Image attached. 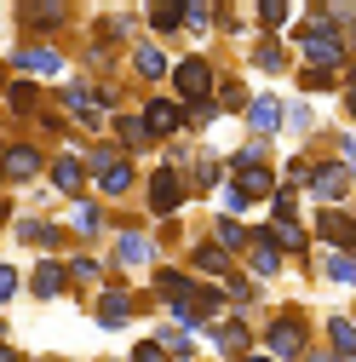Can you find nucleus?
Instances as JSON below:
<instances>
[{"label":"nucleus","instance_id":"c85d7f7f","mask_svg":"<svg viewBox=\"0 0 356 362\" xmlns=\"http://www.w3.org/2000/svg\"><path fill=\"white\" fill-rule=\"evenodd\" d=\"M218 242H225V247H242L247 236H242V224H218Z\"/></svg>","mask_w":356,"mask_h":362},{"label":"nucleus","instance_id":"a878e982","mask_svg":"<svg viewBox=\"0 0 356 362\" xmlns=\"http://www.w3.org/2000/svg\"><path fill=\"white\" fill-rule=\"evenodd\" d=\"M121 139H126V144H144L150 127H144V121H121Z\"/></svg>","mask_w":356,"mask_h":362},{"label":"nucleus","instance_id":"f704fd0d","mask_svg":"<svg viewBox=\"0 0 356 362\" xmlns=\"http://www.w3.org/2000/svg\"><path fill=\"white\" fill-rule=\"evenodd\" d=\"M287 127H293V132H304V127H310V110H304V104H293V110H287Z\"/></svg>","mask_w":356,"mask_h":362},{"label":"nucleus","instance_id":"7ed1b4c3","mask_svg":"<svg viewBox=\"0 0 356 362\" xmlns=\"http://www.w3.org/2000/svg\"><path fill=\"white\" fill-rule=\"evenodd\" d=\"M93 178H98V190H109V196H121V190L132 185V167H126L121 156H109V150H98V156H93Z\"/></svg>","mask_w":356,"mask_h":362},{"label":"nucleus","instance_id":"2eb2a0df","mask_svg":"<svg viewBox=\"0 0 356 362\" xmlns=\"http://www.w3.org/2000/svg\"><path fill=\"white\" fill-rule=\"evenodd\" d=\"M345 178H350L345 167H322V173H316V196H328V202L345 196Z\"/></svg>","mask_w":356,"mask_h":362},{"label":"nucleus","instance_id":"7c9ffc66","mask_svg":"<svg viewBox=\"0 0 356 362\" xmlns=\"http://www.w3.org/2000/svg\"><path fill=\"white\" fill-rule=\"evenodd\" d=\"M6 104H12V110H29V104H35V93H29V86H12Z\"/></svg>","mask_w":356,"mask_h":362},{"label":"nucleus","instance_id":"6e6552de","mask_svg":"<svg viewBox=\"0 0 356 362\" xmlns=\"http://www.w3.org/2000/svg\"><path fill=\"white\" fill-rule=\"evenodd\" d=\"M247 127H253V132H276V127H282V104H276V98H253V104H247Z\"/></svg>","mask_w":356,"mask_h":362},{"label":"nucleus","instance_id":"393cba45","mask_svg":"<svg viewBox=\"0 0 356 362\" xmlns=\"http://www.w3.org/2000/svg\"><path fill=\"white\" fill-rule=\"evenodd\" d=\"M132 362H167V351H161V345H155V339H144V345H138V351H132Z\"/></svg>","mask_w":356,"mask_h":362},{"label":"nucleus","instance_id":"bb28decb","mask_svg":"<svg viewBox=\"0 0 356 362\" xmlns=\"http://www.w3.org/2000/svg\"><path fill=\"white\" fill-rule=\"evenodd\" d=\"M196 264H201V270H225V253H218V247H201Z\"/></svg>","mask_w":356,"mask_h":362},{"label":"nucleus","instance_id":"473e14b6","mask_svg":"<svg viewBox=\"0 0 356 362\" xmlns=\"http://www.w3.org/2000/svg\"><path fill=\"white\" fill-rule=\"evenodd\" d=\"M69 276H75V282H93V276H98V264H93V259H75Z\"/></svg>","mask_w":356,"mask_h":362},{"label":"nucleus","instance_id":"39448f33","mask_svg":"<svg viewBox=\"0 0 356 362\" xmlns=\"http://www.w3.org/2000/svg\"><path fill=\"white\" fill-rule=\"evenodd\" d=\"M12 69H29V75H58L64 58L47 52V47H29V52H12Z\"/></svg>","mask_w":356,"mask_h":362},{"label":"nucleus","instance_id":"4c0bfd02","mask_svg":"<svg viewBox=\"0 0 356 362\" xmlns=\"http://www.w3.org/2000/svg\"><path fill=\"white\" fill-rule=\"evenodd\" d=\"M350 110H356V86H350Z\"/></svg>","mask_w":356,"mask_h":362},{"label":"nucleus","instance_id":"a211bd4d","mask_svg":"<svg viewBox=\"0 0 356 362\" xmlns=\"http://www.w3.org/2000/svg\"><path fill=\"white\" fill-rule=\"evenodd\" d=\"M132 64H138V75H150V81H155V75H167V58H161L155 47H138V52H132Z\"/></svg>","mask_w":356,"mask_h":362},{"label":"nucleus","instance_id":"f8f14e48","mask_svg":"<svg viewBox=\"0 0 356 362\" xmlns=\"http://www.w3.org/2000/svg\"><path fill=\"white\" fill-rule=\"evenodd\" d=\"M58 288H64V264H58V259H47V264L35 270V293H40V299H52Z\"/></svg>","mask_w":356,"mask_h":362},{"label":"nucleus","instance_id":"9d476101","mask_svg":"<svg viewBox=\"0 0 356 362\" xmlns=\"http://www.w3.org/2000/svg\"><path fill=\"white\" fill-rule=\"evenodd\" d=\"M126 316H132V305H126V293H104V299H98V322H104V328H121Z\"/></svg>","mask_w":356,"mask_h":362},{"label":"nucleus","instance_id":"412c9836","mask_svg":"<svg viewBox=\"0 0 356 362\" xmlns=\"http://www.w3.org/2000/svg\"><path fill=\"white\" fill-rule=\"evenodd\" d=\"M328 276H333V282H356V259L333 253V259H328Z\"/></svg>","mask_w":356,"mask_h":362},{"label":"nucleus","instance_id":"20e7f679","mask_svg":"<svg viewBox=\"0 0 356 362\" xmlns=\"http://www.w3.org/2000/svg\"><path fill=\"white\" fill-rule=\"evenodd\" d=\"M178 202H184V190H178V173L161 167V173L150 178V207H155V213H178Z\"/></svg>","mask_w":356,"mask_h":362},{"label":"nucleus","instance_id":"72a5a7b5","mask_svg":"<svg viewBox=\"0 0 356 362\" xmlns=\"http://www.w3.org/2000/svg\"><path fill=\"white\" fill-rule=\"evenodd\" d=\"M190 121H196V127H213V121H218V110H213V104H196V110H190Z\"/></svg>","mask_w":356,"mask_h":362},{"label":"nucleus","instance_id":"b1692460","mask_svg":"<svg viewBox=\"0 0 356 362\" xmlns=\"http://www.w3.org/2000/svg\"><path fill=\"white\" fill-rule=\"evenodd\" d=\"M259 18L276 29V23H287V6H282V0H259Z\"/></svg>","mask_w":356,"mask_h":362},{"label":"nucleus","instance_id":"6ab92c4d","mask_svg":"<svg viewBox=\"0 0 356 362\" xmlns=\"http://www.w3.org/2000/svg\"><path fill=\"white\" fill-rule=\"evenodd\" d=\"M218 351H230V356H236V351H247V334H242L236 322H225V328H218Z\"/></svg>","mask_w":356,"mask_h":362},{"label":"nucleus","instance_id":"c756f323","mask_svg":"<svg viewBox=\"0 0 356 362\" xmlns=\"http://www.w3.org/2000/svg\"><path fill=\"white\" fill-rule=\"evenodd\" d=\"M304 86H316V93H322V86H333V75H328V69H316V64H310V69H304Z\"/></svg>","mask_w":356,"mask_h":362},{"label":"nucleus","instance_id":"f257e3e1","mask_svg":"<svg viewBox=\"0 0 356 362\" xmlns=\"http://www.w3.org/2000/svg\"><path fill=\"white\" fill-rule=\"evenodd\" d=\"M299 40H304V52H310V64H316V69L339 64V52H345V40H339V29H328L322 18H310V23L299 29Z\"/></svg>","mask_w":356,"mask_h":362},{"label":"nucleus","instance_id":"aec40b11","mask_svg":"<svg viewBox=\"0 0 356 362\" xmlns=\"http://www.w3.org/2000/svg\"><path fill=\"white\" fill-rule=\"evenodd\" d=\"M115 259H121V264H138V259H144V236H132V230H126V236H121V253H115Z\"/></svg>","mask_w":356,"mask_h":362},{"label":"nucleus","instance_id":"4be33fe9","mask_svg":"<svg viewBox=\"0 0 356 362\" xmlns=\"http://www.w3.org/2000/svg\"><path fill=\"white\" fill-rule=\"evenodd\" d=\"M190 178H196V185L207 190L213 178H218V161H213V156H196V167H190Z\"/></svg>","mask_w":356,"mask_h":362},{"label":"nucleus","instance_id":"ddd939ff","mask_svg":"<svg viewBox=\"0 0 356 362\" xmlns=\"http://www.w3.org/2000/svg\"><path fill=\"white\" fill-rule=\"evenodd\" d=\"M328 339H333V356H356V328H350V322L333 316V322H328Z\"/></svg>","mask_w":356,"mask_h":362},{"label":"nucleus","instance_id":"cd10ccee","mask_svg":"<svg viewBox=\"0 0 356 362\" xmlns=\"http://www.w3.org/2000/svg\"><path fill=\"white\" fill-rule=\"evenodd\" d=\"M75 224H81L86 236H93V230H98V207H86V202H81V213H75Z\"/></svg>","mask_w":356,"mask_h":362},{"label":"nucleus","instance_id":"9b49d317","mask_svg":"<svg viewBox=\"0 0 356 362\" xmlns=\"http://www.w3.org/2000/svg\"><path fill=\"white\" fill-rule=\"evenodd\" d=\"M144 127H150V139H161V132H172V127H178V110L155 98V104L144 110Z\"/></svg>","mask_w":356,"mask_h":362},{"label":"nucleus","instance_id":"f3484780","mask_svg":"<svg viewBox=\"0 0 356 362\" xmlns=\"http://www.w3.org/2000/svg\"><path fill=\"white\" fill-rule=\"evenodd\" d=\"M23 18H35V29H52L58 6H52V0H23Z\"/></svg>","mask_w":356,"mask_h":362},{"label":"nucleus","instance_id":"dca6fc26","mask_svg":"<svg viewBox=\"0 0 356 362\" xmlns=\"http://www.w3.org/2000/svg\"><path fill=\"white\" fill-rule=\"evenodd\" d=\"M35 167H40V156H35V150H29V144H18V150H12V156H6V173H12V178H29V173H35Z\"/></svg>","mask_w":356,"mask_h":362},{"label":"nucleus","instance_id":"4468645a","mask_svg":"<svg viewBox=\"0 0 356 362\" xmlns=\"http://www.w3.org/2000/svg\"><path fill=\"white\" fill-rule=\"evenodd\" d=\"M52 185H58V190H81V167H75V156H58V161H52Z\"/></svg>","mask_w":356,"mask_h":362},{"label":"nucleus","instance_id":"f03ea898","mask_svg":"<svg viewBox=\"0 0 356 362\" xmlns=\"http://www.w3.org/2000/svg\"><path fill=\"white\" fill-rule=\"evenodd\" d=\"M178 93H184L190 104H207V93H213V69H207V58H184V64H178Z\"/></svg>","mask_w":356,"mask_h":362},{"label":"nucleus","instance_id":"2f4dec72","mask_svg":"<svg viewBox=\"0 0 356 362\" xmlns=\"http://www.w3.org/2000/svg\"><path fill=\"white\" fill-rule=\"evenodd\" d=\"M282 247H293V253L304 247V230H299V224H282Z\"/></svg>","mask_w":356,"mask_h":362},{"label":"nucleus","instance_id":"c9c22d12","mask_svg":"<svg viewBox=\"0 0 356 362\" xmlns=\"http://www.w3.org/2000/svg\"><path fill=\"white\" fill-rule=\"evenodd\" d=\"M0 293H6V299H18V270H12V264L0 270Z\"/></svg>","mask_w":356,"mask_h":362},{"label":"nucleus","instance_id":"1a4fd4ad","mask_svg":"<svg viewBox=\"0 0 356 362\" xmlns=\"http://www.w3.org/2000/svg\"><path fill=\"white\" fill-rule=\"evenodd\" d=\"M190 18V0H150V23L155 29H178Z\"/></svg>","mask_w":356,"mask_h":362},{"label":"nucleus","instance_id":"e433bc0d","mask_svg":"<svg viewBox=\"0 0 356 362\" xmlns=\"http://www.w3.org/2000/svg\"><path fill=\"white\" fill-rule=\"evenodd\" d=\"M247 362H271V356H247Z\"/></svg>","mask_w":356,"mask_h":362},{"label":"nucleus","instance_id":"0eeeda50","mask_svg":"<svg viewBox=\"0 0 356 362\" xmlns=\"http://www.w3.org/2000/svg\"><path fill=\"white\" fill-rule=\"evenodd\" d=\"M271 351H276V356H287V362H293V356H304V334H299V322H287V316H282V322L271 328Z\"/></svg>","mask_w":356,"mask_h":362},{"label":"nucleus","instance_id":"423d86ee","mask_svg":"<svg viewBox=\"0 0 356 362\" xmlns=\"http://www.w3.org/2000/svg\"><path fill=\"white\" fill-rule=\"evenodd\" d=\"M247 242H253V264L264 270V276H271V270L282 264V236H271V230H253Z\"/></svg>","mask_w":356,"mask_h":362},{"label":"nucleus","instance_id":"5701e85b","mask_svg":"<svg viewBox=\"0 0 356 362\" xmlns=\"http://www.w3.org/2000/svg\"><path fill=\"white\" fill-rule=\"evenodd\" d=\"M253 64L259 69H282V47H276V40H264V47L253 52Z\"/></svg>","mask_w":356,"mask_h":362}]
</instances>
